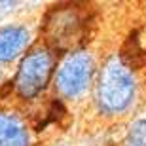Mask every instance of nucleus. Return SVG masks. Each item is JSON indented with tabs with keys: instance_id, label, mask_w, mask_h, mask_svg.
Segmentation results:
<instances>
[{
	"instance_id": "1",
	"label": "nucleus",
	"mask_w": 146,
	"mask_h": 146,
	"mask_svg": "<svg viewBox=\"0 0 146 146\" xmlns=\"http://www.w3.org/2000/svg\"><path fill=\"white\" fill-rule=\"evenodd\" d=\"M135 95V78L119 59H110L99 82V103L106 112H121Z\"/></svg>"
},
{
	"instance_id": "2",
	"label": "nucleus",
	"mask_w": 146,
	"mask_h": 146,
	"mask_svg": "<svg viewBox=\"0 0 146 146\" xmlns=\"http://www.w3.org/2000/svg\"><path fill=\"white\" fill-rule=\"evenodd\" d=\"M53 72V57L48 49H34L23 59L17 70L15 86L25 99H33L48 86Z\"/></svg>"
},
{
	"instance_id": "3",
	"label": "nucleus",
	"mask_w": 146,
	"mask_h": 146,
	"mask_svg": "<svg viewBox=\"0 0 146 146\" xmlns=\"http://www.w3.org/2000/svg\"><path fill=\"white\" fill-rule=\"evenodd\" d=\"M93 74V59L86 51L70 53L57 72V89L61 95L74 99L87 89Z\"/></svg>"
},
{
	"instance_id": "4",
	"label": "nucleus",
	"mask_w": 146,
	"mask_h": 146,
	"mask_svg": "<svg viewBox=\"0 0 146 146\" xmlns=\"http://www.w3.org/2000/svg\"><path fill=\"white\" fill-rule=\"evenodd\" d=\"M29 44V31L23 27L0 29V63H10Z\"/></svg>"
},
{
	"instance_id": "5",
	"label": "nucleus",
	"mask_w": 146,
	"mask_h": 146,
	"mask_svg": "<svg viewBox=\"0 0 146 146\" xmlns=\"http://www.w3.org/2000/svg\"><path fill=\"white\" fill-rule=\"evenodd\" d=\"M27 127L15 114L0 112V146H27Z\"/></svg>"
},
{
	"instance_id": "6",
	"label": "nucleus",
	"mask_w": 146,
	"mask_h": 146,
	"mask_svg": "<svg viewBox=\"0 0 146 146\" xmlns=\"http://www.w3.org/2000/svg\"><path fill=\"white\" fill-rule=\"evenodd\" d=\"M127 146H146V119H137L127 135Z\"/></svg>"
}]
</instances>
